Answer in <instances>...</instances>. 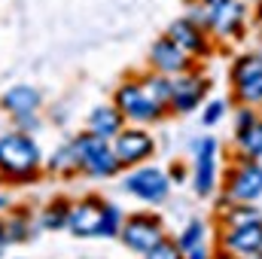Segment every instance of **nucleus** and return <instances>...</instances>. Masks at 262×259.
I'll return each instance as SVG.
<instances>
[{"instance_id": "f257e3e1", "label": "nucleus", "mask_w": 262, "mask_h": 259, "mask_svg": "<svg viewBox=\"0 0 262 259\" xmlns=\"http://www.w3.org/2000/svg\"><path fill=\"white\" fill-rule=\"evenodd\" d=\"M229 82H232V101L262 107V55L259 52H244L229 67Z\"/></svg>"}, {"instance_id": "f03ea898", "label": "nucleus", "mask_w": 262, "mask_h": 259, "mask_svg": "<svg viewBox=\"0 0 262 259\" xmlns=\"http://www.w3.org/2000/svg\"><path fill=\"white\" fill-rule=\"evenodd\" d=\"M40 168V146L28 134H3L0 137V171L12 180H28Z\"/></svg>"}, {"instance_id": "7ed1b4c3", "label": "nucleus", "mask_w": 262, "mask_h": 259, "mask_svg": "<svg viewBox=\"0 0 262 259\" xmlns=\"http://www.w3.org/2000/svg\"><path fill=\"white\" fill-rule=\"evenodd\" d=\"M73 146H76V153H79L82 174H89V177H95V180H104V177H113V174L122 171V165H119V159H116L110 140H101V137H95L92 131H85V134H79V137L73 140Z\"/></svg>"}, {"instance_id": "20e7f679", "label": "nucleus", "mask_w": 262, "mask_h": 259, "mask_svg": "<svg viewBox=\"0 0 262 259\" xmlns=\"http://www.w3.org/2000/svg\"><path fill=\"white\" fill-rule=\"evenodd\" d=\"M113 104L122 110V116H125V119L140 122V125L159 122V119H165V113H168V107H165V104L152 101V98L143 92L140 79H137V82H134V79L122 82V85L116 89V95H113Z\"/></svg>"}, {"instance_id": "39448f33", "label": "nucleus", "mask_w": 262, "mask_h": 259, "mask_svg": "<svg viewBox=\"0 0 262 259\" xmlns=\"http://www.w3.org/2000/svg\"><path fill=\"white\" fill-rule=\"evenodd\" d=\"M226 201H256L262 195V165L253 159H235L223 177Z\"/></svg>"}, {"instance_id": "423d86ee", "label": "nucleus", "mask_w": 262, "mask_h": 259, "mask_svg": "<svg viewBox=\"0 0 262 259\" xmlns=\"http://www.w3.org/2000/svg\"><path fill=\"white\" fill-rule=\"evenodd\" d=\"M247 18H250V6L244 0H229L220 6H210L207 15V31L216 43H235L244 37L247 31Z\"/></svg>"}, {"instance_id": "0eeeda50", "label": "nucleus", "mask_w": 262, "mask_h": 259, "mask_svg": "<svg viewBox=\"0 0 262 259\" xmlns=\"http://www.w3.org/2000/svg\"><path fill=\"white\" fill-rule=\"evenodd\" d=\"M216 183H220V140L201 137V140H195V165H192L195 195H201V198L213 195Z\"/></svg>"}, {"instance_id": "6e6552de", "label": "nucleus", "mask_w": 262, "mask_h": 259, "mask_svg": "<svg viewBox=\"0 0 262 259\" xmlns=\"http://www.w3.org/2000/svg\"><path fill=\"white\" fill-rule=\"evenodd\" d=\"M119 238H122V244H125L128 250H134V253H146L149 247H156V244L165 238V226H162V220H159L156 213L140 210V213L125 217Z\"/></svg>"}, {"instance_id": "1a4fd4ad", "label": "nucleus", "mask_w": 262, "mask_h": 259, "mask_svg": "<svg viewBox=\"0 0 262 259\" xmlns=\"http://www.w3.org/2000/svg\"><path fill=\"white\" fill-rule=\"evenodd\" d=\"M207 92H210V79L204 73L186 70V73L171 76V110L174 113H192L204 104Z\"/></svg>"}, {"instance_id": "9d476101", "label": "nucleus", "mask_w": 262, "mask_h": 259, "mask_svg": "<svg viewBox=\"0 0 262 259\" xmlns=\"http://www.w3.org/2000/svg\"><path fill=\"white\" fill-rule=\"evenodd\" d=\"M168 37L186 52V55H192V58H207V55H213V37H210V31L204 28V25H198L192 21L189 15H183V18H174L171 25H168Z\"/></svg>"}, {"instance_id": "9b49d317", "label": "nucleus", "mask_w": 262, "mask_h": 259, "mask_svg": "<svg viewBox=\"0 0 262 259\" xmlns=\"http://www.w3.org/2000/svg\"><path fill=\"white\" fill-rule=\"evenodd\" d=\"M110 143H113V153H116L122 168H137L156 153V140L143 128H122Z\"/></svg>"}, {"instance_id": "f8f14e48", "label": "nucleus", "mask_w": 262, "mask_h": 259, "mask_svg": "<svg viewBox=\"0 0 262 259\" xmlns=\"http://www.w3.org/2000/svg\"><path fill=\"white\" fill-rule=\"evenodd\" d=\"M220 250L232 253L235 259H262V220L220 232Z\"/></svg>"}, {"instance_id": "ddd939ff", "label": "nucleus", "mask_w": 262, "mask_h": 259, "mask_svg": "<svg viewBox=\"0 0 262 259\" xmlns=\"http://www.w3.org/2000/svg\"><path fill=\"white\" fill-rule=\"evenodd\" d=\"M149 67L165 73V76H177V73H186V70H195V58L186 55L168 34L159 37L149 49Z\"/></svg>"}, {"instance_id": "4468645a", "label": "nucleus", "mask_w": 262, "mask_h": 259, "mask_svg": "<svg viewBox=\"0 0 262 259\" xmlns=\"http://www.w3.org/2000/svg\"><path fill=\"white\" fill-rule=\"evenodd\" d=\"M125 189L131 195H137L140 201H149V204H159L168 198L171 189V177L159 168H137L125 177Z\"/></svg>"}, {"instance_id": "2eb2a0df", "label": "nucleus", "mask_w": 262, "mask_h": 259, "mask_svg": "<svg viewBox=\"0 0 262 259\" xmlns=\"http://www.w3.org/2000/svg\"><path fill=\"white\" fill-rule=\"evenodd\" d=\"M104 204L101 198H82L79 204L70 207V217H67V229L79 238H95L101 232V217H104Z\"/></svg>"}, {"instance_id": "dca6fc26", "label": "nucleus", "mask_w": 262, "mask_h": 259, "mask_svg": "<svg viewBox=\"0 0 262 259\" xmlns=\"http://www.w3.org/2000/svg\"><path fill=\"white\" fill-rule=\"evenodd\" d=\"M122 128H125V116H122V110L116 104H101L89 116V131L95 137H101V140H113Z\"/></svg>"}, {"instance_id": "f3484780", "label": "nucleus", "mask_w": 262, "mask_h": 259, "mask_svg": "<svg viewBox=\"0 0 262 259\" xmlns=\"http://www.w3.org/2000/svg\"><path fill=\"white\" fill-rule=\"evenodd\" d=\"M216 217H220V232H226V229H241V226H247V223L262 220V213L256 210V204H250V201H223L220 210H216Z\"/></svg>"}, {"instance_id": "a211bd4d", "label": "nucleus", "mask_w": 262, "mask_h": 259, "mask_svg": "<svg viewBox=\"0 0 262 259\" xmlns=\"http://www.w3.org/2000/svg\"><path fill=\"white\" fill-rule=\"evenodd\" d=\"M3 110L12 113V116H25V113H37L40 107V92L31 89V85H15L3 95Z\"/></svg>"}, {"instance_id": "6ab92c4d", "label": "nucleus", "mask_w": 262, "mask_h": 259, "mask_svg": "<svg viewBox=\"0 0 262 259\" xmlns=\"http://www.w3.org/2000/svg\"><path fill=\"white\" fill-rule=\"evenodd\" d=\"M235 149H238V159H262V119H256L250 128L235 131Z\"/></svg>"}, {"instance_id": "aec40b11", "label": "nucleus", "mask_w": 262, "mask_h": 259, "mask_svg": "<svg viewBox=\"0 0 262 259\" xmlns=\"http://www.w3.org/2000/svg\"><path fill=\"white\" fill-rule=\"evenodd\" d=\"M49 171H52V174H58V177H70V174L82 171V165H79V153H76L73 140L64 143V146L49 159Z\"/></svg>"}, {"instance_id": "412c9836", "label": "nucleus", "mask_w": 262, "mask_h": 259, "mask_svg": "<svg viewBox=\"0 0 262 259\" xmlns=\"http://www.w3.org/2000/svg\"><path fill=\"white\" fill-rule=\"evenodd\" d=\"M140 85H143V92H146L152 101H159V104H165V107L171 110V76L152 70V73H146V76L140 79Z\"/></svg>"}, {"instance_id": "4be33fe9", "label": "nucleus", "mask_w": 262, "mask_h": 259, "mask_svg": "<svg viewBox=\"0 0 262 259\" xmlns=\"http://www.w3.org/2000/svg\"><path fill=\"white\" fill-rule=\"evenodd\" d=\"M204 241H207V223L204 220H189V226L177 235V244H180L183 253L198 247V244H204Z\"/></svg>"}, {"instance_id": "5701e85b", "label": "nucleus", "mask_w": 262, "mask_h": 259, "mask_svg": "<svg viewBox=\"0 0 262 259\" xmlns=\"http://www.w3.org/2000/svg\"><path fill=\"white\" fill-rule=\"evenodd\" d=\"M122 223H125V217H122V210H119V204H104V217H101V238H119V232H122Z\"/></svg>"}, {"instance_id": "b1692460", "label": "nucleus", "mask_w": 262, "mask_h": 259, "mask_svg": "<svg viewBox=\"0 0 262 259\" xmlns=\"http://www.w3.org/2000/svg\"><path fill=\"white\" fill-rule=\"evenodd\" d=\"M67 217H70V204H67L64 198H58L52 207H46L43 229H61V226H67Z\"/></svg>"}, {"instance_id": "393cba45", "label": "nucleus", "mask_w": 262, "mask_h": 259, "mask_svg": "<svg viewBox=\"0 0 262 259\" xmlns=\"http://www.w3.org/2000/svg\"><path fill=\"white\" fill-rule=\"evenodd\" d=\"M143 259H183V250H180V244L174 241V238H162L156 247H149L146 253H143Z\"/></svg>"}, {"instance_id": "a878e982", "label": "nucleus", "mask_w": 262, "mask_h": 259, "mask_svg": "<svg viewBox=\"0 0 262 259\" xmlns=\"http://www.w3.org/2000/svg\"><path fill=\"white\" fill-rule=\"evenodd\" d=\"M229 104L232 101H223V98H216V101H207L204 104V110H201V122L210 128V125H220L223 122V116L229 113Z\"/></svg>"}, {"instance_id": "bb28decb", "label": "nucleus", "mask_w": 262, "mask_h": 259, "mask_svg": "<svg viewBox=\"0 0 262 259\" xmlns=\"http://www.w3.org/2000/svg\"><path fill=\"white\" fill-rule=\"evenodd\" d=\"M259 119V113H256V107H247V104H238V110H235V131H244L250 128L253 122Z\"/></svg>"}, {"instance_id": "cd10ccee", "label": "nucleus", "mask_w": 262, "mask_h": 259, "mask_svg": "<svg viewBox=\"0 0 262 259\" xmlns=\"http://www.w3.org/2000/svg\"><path fill=\"white\" fill-rule=\"evenodd\" d=\"M3 232H6V241H21V238L28 235V229H25L21 220H9V223H3Z\"/></svg>"}, {"instance_id": "c85d7f7f", "label": "nucleus", "mask_w": 262, "mask_h": 259, "mask_svg": "<svg viewBox=\"0 0 262 259\" xmlns=\"http://www.w3.org/2000/svg\"><path fill=\"white\" fill-rule=\"evenodd\" d=\"M18 128H37V116L34 113H25V116H15Z\"/></svg>"}, {"instance_id": "c756f323", "label": "nucleus", "mask_w": 262, "mask_h": 259, "mask_svg": "<svg viewBox=\"0 0 262 259\" xmlns=\"http://www.w3.org/2000/svg\"><path fill=\"white\" fill-rule=\"evenodd\" d=\"M171 177H174V183H180V180H186V165H183V162H177V165H171Z\"/></svg>"}, {"instance_id": "7c9ffc66", "label": "nucleus", "mask_w": 262, "mask_h": 259, "mask_svg": "<svg viewBox=\"0 0 262 259\" xmlns=\"http://www.w3.org/2000/svg\"><path fill=\"white\" fill-rule=\"evenodd\" d=\"M210 259H235V256H232V253H226V250H216Z\"/></svg>"}, {"instance_id": "2f4dec72", "label": "nucleus", "mask_w": 262, "mask_h": 259, "mask_svg": "<svg viewBox=\"0 0 262 259\" xmlns=\"http://www.w3.org/2000/svg\"><path fill=\"white\" fill-rule=\"evenodd\" d=\"M201 3H207V6H220V3H229V0H201Z\"/></svg>"}, {"instance_id": "473e14b6", "label": "nucleus", "mask_w": 262, "mask_h": 259, "mask_svg": "<svg viewBox=\"0 0 262 259\" xmlns=\"http://www.w3.org/2000/svg\"><path fill=\"white\" fill-rule=\"evenodd\" d=\"M0 207H6V198H0Z\"/></svg>"}, {"instance_id": "72a5a7b5", "label": "nucleus", "mask_w": 262, "mask_h": 259, "mask_svg": "<svg viewBox=\"0 0 262 259\" xmlns=\"http://www.w3.org/2000/svg\"><path fill=\"white\" fill-rule=\"evenodd\" d=\"M189 3H192V0H189Z\"/></svg>"}]
</instances>
